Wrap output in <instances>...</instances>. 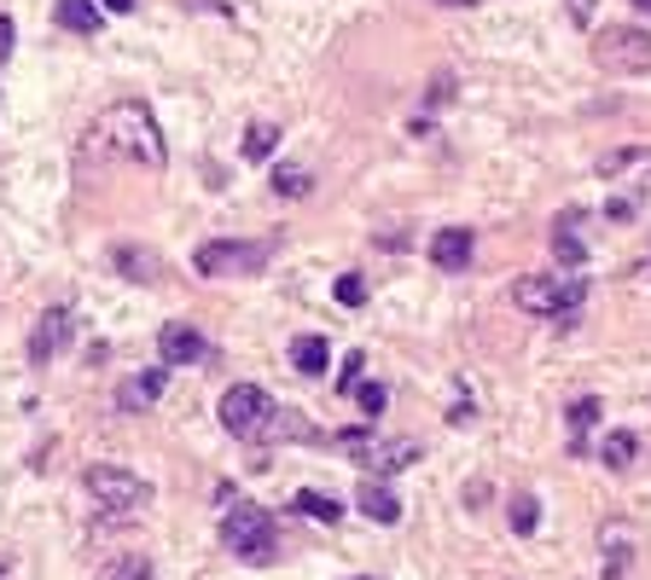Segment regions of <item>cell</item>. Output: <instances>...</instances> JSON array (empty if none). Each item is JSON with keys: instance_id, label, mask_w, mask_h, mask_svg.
Wrapping results in <instances>:
<instances>
[{"instance_id": "f546056e", "label": "cell", "mask_w": 651, "mask_h": 580, "mask_svg": "<svg viewBox=\"0 0 651 580\" xmlns=\"http://www.w3.org/2000/svg\"><path fill=\"white\" fill-rule=\"evenodd\" d=\"M593 12H599V0H571V24H576V29H588Z\"/></svg>"}, {"instance_id": "7a4b0ae2", "label": "cell", "mask_w": 651, "mask_h": 580, "mask_svg": "<svg viewBox=\"0 0 651 580\" xmlns=\"http://www.w3.org/2000/svg\"><path fill=\"white\" fill-rule=\"evenodd\" d=\"M512 302L524 314H541V319H559V331L576 326V308L588 302V279H559V273H524L512 285Z\"/></svg>"}, {"instance_id": "484cf974", "label": "cell", "mask_w": 651, "mask_h": 580, "mask_svg": "<svg viewBox=\"0 0 651 580\" xmlns=\"http://www.w3.org/2000/svg\"><path fill=\"white\" fill-rule=\"evenodd\" d=\"M355 401H361L366 418H378L384 406H390V389H384V383H355Z\"/></svg>"}, {"instance_id": "e575fe53", "label": "cell", "mask_w": 651, "mask_h": 580, "mask_svg": "<svg viewBox=\"0 0 651 580\" xmlns=\"http://www.w3.org/2000/svg\"><path fill=\"white\" fill-rule=\"evenodd\" d=\"M355 580H373V575H355Z\"/></svg>"}, {"instance_id": "ba28073f", "label": "cell", "mask_w": 651, "mask_h": 580, "mask_svg": "<svg viewBox=\"0 0 651 580\" xmlns=\"http://www.w3.org/2000/svg\"><path fill=\"white\" fill-rule=\"evenodd\" d=\"M420 441H413V436H378L373 430V441H366V447L355 453L361 458V465L366 470H373V476H390V470H408V465H420Z\"/></svg>"}, {"instance_id": "2e32d148", "label": "cell", "mask_w": 651, "mask_h": 580, "mask_svg": "<svg viewBox=\"0 0 651 580\" xmlns=\"http://www.w3.org/2000/svg\"><path fill=\"white\" fill-rule=\"evenodd\" d=\"M111 262L123 267L128 279H140V285H152L158 273H163V262H158V255H152V250H135V244H116V250H111Z\"/></svg>"}, {"instance_id": "d6a6232c", "label": "cell", "mask_w": 651, "mask_h": 580, "mask_svg": "<svg viewBox=\"0 0 651 580\" xmlns=\"http://www.w3.org/2000/svg\"><path fill=\"white\" fill-rule=\"evenodd\" d=\"M437 7H472V0H437Z\"/></svg>"}, {"instance_id": "9a60e30c", "label": "cell", "mask_w": 651, "mask_h": 580, "mask_svg": "<svg viewBox=\"0 0 651 580\" xmlns=\"http://www.w3.org/2000/svg\"><path fill=\"white\" fill-rule=\"evenodd\" d=\"M576 220H581V210H564V215L553 220V255H559L564 267H581V262H588V244L576 238Z\"/></svg>"}, {"instance_id": "e0dca14e", "label": "cell", "mask_w": 651, "mask_h": 580, "mask_svg": "<svg viewBox=\"0 0 651 580\" xmlns=\"http://www.w3.org/2000/svg\"><path fill=\"white\" fill-rule=\"evenodd\" d=\"M53 18H59V29H71V36H93V29H99V7H93V0H59Z\"/></svg>"}, {"instance_id": "d4e9b609", "label": "cell", "mask_w": 651, "mask_h": 580, "mask_svg": "<svg viewBox=\"0 0 651 580\" xmlns=\"http://www.w3.org/2000/svg\"><path fill=\"white\" fill-rule=\"evenodd\" d=\"M309 168H274V192L279 198H309Z\"/></svg>"}, {"instance_id": "8992f818", "label": "cell", "mask_w": 651, "mask_h": 580, "mask_svg": "<svg viewBox=\"0 0 651 580\" xmlns=\"http://www.w3.org/2000/svg\"><path fill=\"white\" fill-rule=\"evenodd\" d=\"M82 482H88V493L111 510V517H135V510H146V505H152V493H158L146 476L123 470V465H88Z\"/></svg>"}, {"instance_id": "44dd1931", "label": "cell", "mask_w": 651, "mask_h": 580, "mask_svg": "<svg viewBox=\"0 0 651 580\" xmlns=\"http://www.w3.org/2000/svg\"><path fill=\"white\" fill-rule=\"evenodd\" d=\"M634 453H640V441H634L628 430H611V436H605V447H599V465H605V470H628V465H634Z\"/></svg>"}, {"instance_id": "52a82bcc", "label": "cell", "mask_w": 651, "mask_h": 580, "mask_svg": "<svg viewBox=\"0 0 651 580\" xmlns=\"http://www.w3.org/2000/svg\"><path fill=\"white\" fill-rule=\"evenodd\" d=\"M268 418H274L268 389H256V383H233L227 395H222V430H227V436L256 441L262 430H268Z\"/></svg>"}, {"instance_id": "5bb4252c", "label": "cell", "mask_w": 651, "mask_h": 580, "mask_svg": "<svg viewBox=\"0 0 651 580\" xmlns=\"http://www.w3.org/2000/svg\"><path fill=\"white\" fill-rule=\"evenodd\" d=\"M599 545H605V580H628L634 569V534L623 522H611L605 534H599Z\"/></svg>"}, {"instance_id": "4fadbf2b", "label": "cell", "mask_w": 651, "mask_h": 580, "mask_svg": "<svg viewBox=\"0 0 651 580\" xmlns=\"http://www.w3.org/2000/svg\"><path fill=\"white\" fill-rule=\"evenodd\" d=\"M355 505H361L373 522H384V528H390V522H402V500H396V493L384 488V482H373V476H366V482L355 488Z\"/></svg>"}, {"instance_id": "ac0fdd59", "label": "cell", "mask_w": 651, "mask_h": 580, "mask_svg": "<svg viewBox=\"0 0 651 580\" xmlns=\"http://www.w3.org/2000/svg\"><path fill=\"white\" fill-rule=\"evenodd\" d=\"M291 366L303 371V378H321V371L331 366V349H326V337H297V343H291Z\"/></svg>"}, {"instance_id": "9c48e42d", "label": "cell", "mask_w": 651, "mask_h": 580, "mask_svg": "<svg viewBox=\"0 0 651 580\" xmlns=\"http://www.w3.org/2000/svg\"><path fill=\"white\" fill-rule=\"evenodd\" d=\"M158 354H163V366H192V361H204V354H210V343H204V331H198V326L175 319V326L158 331Z\"/></svg>"}, {"instance_id": "83f0119b", "label": "cell", "mask_w": 651, "mask_h": 580, "mask_svg": "<svg viewBox=\"0 0 651 580\" xmlns=\"http://www.w3.org/2000/svg\"><path fill=\"white\" fill-rule=\"evenodd\" d=\"M448 99H454V76H448V71H442L437 81H430V93H425V105H430V111H442V105H448Z\"/></svg>"}, {"instance_id": "8fae6325", "label": "cell", "mask_w": 651, "mask_h": 580, "mask_svg": "<svg viewBox=\"0 0 651 580\" xmlns=\"http://www.w3.org/2000/svg\"><path fill=\"white\" fill-rule=\"evenodd\" d=\"M163 383H170V371H135V378H123L116 383V413H146L158 395H163Z\"/></svg>"}, {"instance_id": "5b68a950", "label": "cell", "mask_w": 651, "mask_h": 580, "mask_svg": "<svg viewBox=\"0 0 651 580\" xmlns=\"http://www.w3.org/2000/svg\"><path fill=\"white\" fill-rule=\"evenodd\" d=\"M593 64L605 76H646L651 71V36L634 24H605L593 36Z\"/></svg>"}, {"instance_id": "ffe728a7", "label": "cell", "mask_w": 651, "mask_h": 580, "mask_svg": "<svg viewBox=\"0 0 651 580\" xmlns=\"http://www.w3.org/2000/svg\"><path fill=\"white\" fill-rule=\"evenodd\" d=\"M291 505H297V510H303V517H309V522H326V528H331V522H338V517H343V505H338V500H331V493H321V488H297V500H291Z\"/></svg>"}, {"instance_id": "277c9868", "label": "cell", "mask_w": 651, "mask_h": 580, "mask_svg": "<svg viewBox=\"0 0 651 580\" xmlns=\"http://www.w3.org/2000/svg\"><path fill=\"white\" fill-rule=\"evenodd\" d=\"M268 262H274V238H256V244H245V238H210V244L192 255V267L204 273V279H250V273H262Z\"/></svg>"}, {"instance_id": "30bf717a", "label": "cell", "mask_w": 651, "mask_h": 580, "mask_svg": "<svg viewBox=\"0 0 651 580\" xmlns=\"http://www.w3.org/2000/svg\"><path fill=\"white\" fill-rule=\"evenodd\" d=\"M472 250H477L472 227H442L437 238H430V267H442V273H460L465 262H472Z\"/></svg>"}, {"instance_id": "4316f807", "label": "cell", "mask_w": 651, "mask_h": 580, "mask_svg": "<svg viewBox=\"0 0 651 580\" xmlns=\"http://www.w3.org/2000/svg\"><path fill=\"white\" fill-rule=\"evenodd\" d=\"M338 302H343V308H361V302H366V279H361V273H343V279H338Z\"/></svg>"}, {"instance_id": "7402d4cb", "label": "cell", "mask_w": 651, "mask_h": 580, "mask_svg": "<svg viewBox=\"0 0 651 580\" xmlns=\"http://www.w3.org/2000/svg\"><path fill=\"white\" fill-rule=\"evenodd\" d=\"M274 146H279V128H274V123H250V128H245V157H250V163L274 157Z\"/></svg>"}, {"instance_id": "603a6c76", "label": "cell", "mask_w": 651, "mask_h": 580, "mask_svg": "<svg viewBox=\"0 0 651 580\" xmlns=\"http://www.w3.org/2000/svg\"><path fill=\"white\" fill-rule=\"evenodd\" d=\"M506 517H512L517 534H536V522H541V500H536V493H512V510H506Z\"/></svg>"}, {"instance_id": "836d02e7", "label": "cell", "mask_w": 651, "mask_h": 580, "mask_svg": "<svg viewBox=\"0 0 651 580\" xmlns=\"http://www.w3.org/2000/svg\"><path fill=\"white\" fill-rule=\"evenodd\" d=\"M634 7H646V12H651V0H634Z\"/></svg>"}, {"instance_id": "d6986e66", "label": "cell", "mask_w": 651, "mask_h": 580, "mask_svg": "<svg viewBox=\"0 0 651 580\" xmlns=\"http://www.w3.org/2000/svg\"><path fill=\"white\" fill-rule=\"evenodd\" d=\"M99 580H158V569H152V557L123 552V557H105V563H99Z\"/></svg>"}, {"instance_id": "3957f363", "label": "cell", "mask_w": 651, "mask_h": 580, "mask_svg": "<svg viewBox=\"0 0 651 580\" xmlns=\"http://www.w3.org/2000/svg\"><path fill=\"white\" fill-rule=\"evenodd\" d=\"M222 540H227V552L239 557V563H250V569L274 563V552H279L274 517L262 505H250V500H233V510L222 517Z\"/></svg>"}, {"instance_id": "6da1fadb", "label": "cell", "mask_w": 651, "mask_h": 580, "mask_svg": "<svg viewBox=\"0 0 651 580\" xmlns=\"http://www.w3.org/2000/svg\"><path fill=\"white\" fill-rule=\"evenodd\" d=\"M88 151L93 157H128L146 168H163V157H170L152 111H146L140 99H116L111 111H99V123L88 128Z\"/></svg>"}, {"instance_id": "1f68e13d", "label": "cell", "mask_w": 651, "mask_h": 580, "mask_svg": "<svg viewBox=\"0 0 651 580\" xmlns=\"http://www.w3.org/2000/svg\"><path fill=\"white\" fill-rule=\"evenodd\" d=\"M105 12H135V0H105Z\"/></svg>"}, {"instance_id": "7c38bea8", "label": "cell", "mask_w": 651, "mask_h": 580, "mask_svg": "<svg viewBox=\"0 0 651 580\" xmlns=\"http://www.w3.org/2000/svg\"><path fill=\"white\" fill-rule=\"evenodd\" d=\"M64 331H71V314H64V308H47V314L36 319V331H29V361H36V366L53 361V354L64 349Z\"/></svg>"}, {"instance_id": "f1b7e54d", "label": "cell", "mask_w": 651, "mask_h": 580, "mask_svg": "<svg viewBox=\"0 0 651 580\" xmlns=\"http://www.w3.org/2000/svg\"><path fill=\"white\" fill-rule=\"evenodd\" d=\"M361 354H349V361H343V371H338V389H343V395H355V383H361Z\"/></svg>"}, {"instance_id": "cb8c5ba5", "label": "cell", "mask_w": 651, "mask_h": 580, "mask_svg": "<svg viewBox=\"0 0 651 580\" xmlns=\"http://www.w3.org/2000/svg\"><path fill=\"white\" fill-rule=\"evenodd\" d=\"M593 418H599V401H593V395H581V401L571 406V447H576V453H581V436L593 430Z\"/></svg>"}, {"instance_id": "4dcf8cb0", "label": "cell", "mask_w": 651, "mask_h": 580, "mask_svg": "<svg viewBox=\"0 0 651 580\" xmlns=\"http://www.w3.org/2000/svg\"><path fill=\"white\" fill-rule=\"evenodd\" d=\"M12 36H18V29H12V18H0V64L12 59Z\"/></svg>"}]
</instances>
